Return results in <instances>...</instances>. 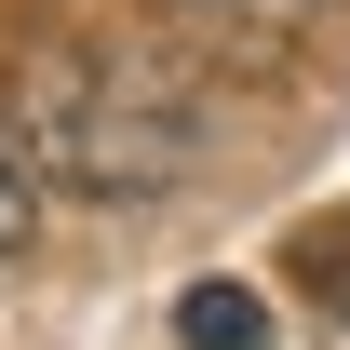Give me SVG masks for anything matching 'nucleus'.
Segmentation results:
<instances>
[{
  "mask_svg": "<svg viewBox=\"0 0 350 350\" xmlns=\"http://www.w3.org/2000/svg\"><path fill=\"white\" fill-rule=\"evenodd\" d=\"M0 94H14V162L81 202H162L202 162V94L162 54L94 41V27H27Z\"/></svg>",
  "mask_w": 350,
  "mask_h": 350,
  "instance_id": "obj_1",
  "label": "nucleus"
},
{
  "mask_svg": "<svg viewBox=\"0 0 350 350\" xmlns=\"http://www.w3.org/2000/svg\"><path fill=\"white\" fill-rule=\"evenodd\" d=\"M175 337L189 350H269V310H256V283H189L175 297Z\"/></svg>",
  "mask_w": 350,
  "mask_h": 350,
  "instance_id": "obj_2",
  "label": "nucleus"
},
{
  "mask_svg": "<svg viewBox=\"0 0 350 350\" xmlns=\"http://www.w3.org/2000/svg\"><path fill=\"white\" fill-rule=\"evenodd\" d=\"M189 14H202L216 41H283V27H297V14H323V0H189Z\"/></svg>",
  "mask_w": 350,
  "mask_h": 350,
  "instance_id": "obj_3",
  "label": "nucleus"
},
{
  "mask_svg": "<svg viewBox=\"0 0 350 350\" xmlns=\"http://www.w3.org/2000/svg\"><path fill=\"white\" fill-rule=\"evenodd\" d=\"M27 229H41V175L14 162V135H0V256H27Z\"/></svg>",
  "mask_w": 350,
  "mask_h": 350,
  "instance_id": "obj_4",
  "label": "nucleus"
}]
</instances>
